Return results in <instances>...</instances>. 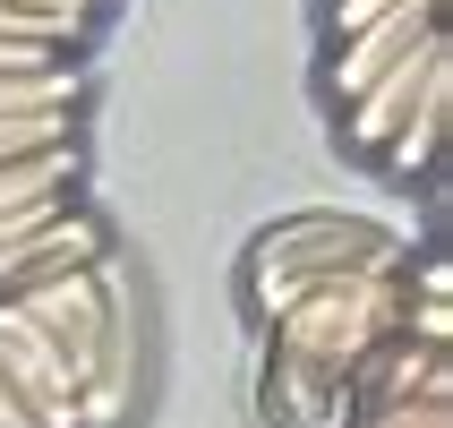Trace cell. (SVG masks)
<instances>
[{"instance_id": "3957f363", "label": "cell", "mask_w": 453, "mask_h": 428, "mask_svg": "<svg viewBox=\"0 0 453 428\" xmlns=\"http://www.w3.org/2000/svg\"><path fill=\"white\" fill-rule=\"evenodd\" d=\"M0 385H9L43 428H77V369L18 300H0Z\"/></svg>"}, {"instance_id": "ba28073f", "label": "cell", "mask_w": 453, "mask_h": 428, "mask_svg": "<svg viewBox=\"0 0 453 428\" xmlns=\"http://www.w3.org/2000/svg\"><path fill=\"white\" fill-rule=\"evenodd\" d=\"M445 121H453V60H436L428 86H419V103H411V121L394 128V146L377 154L394 180H428L436 154H445Z\"/></svg>"}, {"instance_id": "5b68a950", "label": "cell", "mask_w": 453, "mask_h": 428, "mask_svg": "<svg viewBox=\"0 0 453 428\" xmlns=\"http://www.w3.org/2000/svg\"><path fill=\"white\" fill-rule=\"evenodd\" d=\"M111 249V231H103V214H86V206H60V214H43V223H26L0 240V292H26V283L43 275H69V266H95V257Z\"/></svg>"}, {"instance_id": "277c9868", "label": "cell", "mask_w": 453, "mask_h": 428, "mask_svg": "<svg viewBox=\"0 0 453 428\" xmlns=\"http://www.w3.org/2000/svg\"><path fill=\"white\" fill-rule=\"evenodd\" d=\"M436 60H453L445 26H428V35H419V43H411L394 69H377L351 103H342V137H351L359 154H385V146H394V128L411 121V103H419V86H428V69H436Z\"/></svg>"}, {"instance_id": "8fae6325", "label": "cell", "mask_w": 453, "mask_h": 428, "mask_svg": "<svg viewBox=\"0 0 453 428\" xmlns=\"http://www.w3.org/2000/svg\"><path fill=\"white\" fill-rule=\"evenodd\" d=\"M0 35H9V43H43V51H77L86 43L77 18H43V9H18V0H0Z\"/></svg>"}, {"instance_id": "7c38bea8", "label": "cell", "mask_w": 453, "mask_h": 428, "mask_svg": "<svg viewBox=\"0 0 453 428\" xmlns=\"http://www.w3.org/2000/svg\"><path fill=\"white\" fill-rule=\"evenodd\" d=\"M394 9H419V0H326V43L334 35H359V26L394 18Z\"/></svg>"}, {"instance_id": "6da1fadb", "label": "cell", "mask_w": 453, "mask_h": 428, "mask_svg": "<svg viewBox=\"0 0 453 428\" xmlns=\"http://www.w3.org/2000/svg\"><path fill=\"white\" fill-rule=\"evenodd\" d=\"M411 240L394 223H368V214H282L274 231H257L249 257H240V292H249V317H282V308L317 292L334 275H403Z\"/></svg>"}, {"instance_id": "52a82bcc", "label": "cell", "mask_w": 453, "mask_h": 428, "mask_svg": "<svg viewBox=\"0 0 453 428\" xmlns=\"http://www.w3.org/2000/svg\"><path fill=\"white\" fill-rule=\"evenodd\" d=\"M69 189H77V137L69 146H43V154H9L0 163V240L43 223V214H60Z\"/></svg>"}, {"instance_id": "7a4b0ae2", "label": "cell", "mask_w": 453, "mask_h": 428, "mask_svg": "<svg viewBox=\"0 0 453 428\" xmlns=\"http://www.w3.org/2000/svg\"><path fill=\"white\" fill-rule=\"evenodd\" d=\"M403 275H411V266H403ZM403 275H334V283H317V292H300L282 317H265V343H274L265 360L351 377L359 360L403 326Z\"/></svg>"}, {"instance_id": "8992f818", "label": "cell", "mask_w": 453, "mask_h": 428, "mask_svg": "<svg viewBox=\"0 0 453 428\" xmlns=\"http://www.w3.org/2000/svg\"><path fill=\"white\" fill-rule=\"evenodd\" d=\"M428 26H445V0H419V9H394V18H377V26H359V35H334L326 43V95L334 103H351L359 86L377 69H394Z\"/></svg>"}, {"instance_id": "5bb4252c", "label": "cell", "mask_w": 453, "mask_h": 428, "mask_svg": "<svg viewBox=\"0 0 453 428\" xmlns=\"http://www.w3.org/2000/svg\"><path fill=\"white\" fill-rule=\"evenodd\" d=\"M0 428H43V420H35V411H26L18 394H9V385H0Z\"/></svg>"}, {"instance_id": "30bf717a", "label": "cell", "mask_w": 453, "mask_h": 428, "mask_svg": "<svg viewBox=\"0 0 453 428\" xmlns=\"http://www.w3.org/2000/svg\"><path fill=\"white\" fill-rule=\"evenodd\" d=\"M69 137H77V112H0V163H9V154L69 146Z\"/></svg>"}, {"instance_id": "4fadbf2b", "label": "cell", "mask_w": 453, "mask_h": 428, "mask_svg": "<svg viewBox=\"0 0 453 428\" xmlns=\"http://www.w3.org/2000/svg\"><path fill=\"white\" fill-rule=\"evenodd\" d=\"M18 9H43V18H77V26H95L111 0H18Z\"/></svg>"}, {"instance_id": "9c48e42d", "label": "cell", "mask_w": 453, "mask_h": 428, "mask_svg": "<svg viewBox=\"0 0 453 428\" xmlns=\"http://www.w3.org/2000/svg\"><path fill=\"white\" fill-rule=\"evenodd\" d=\"M86 69L77 60H43V69H0V112H77Z\"/></svg>"}]
</instances>
